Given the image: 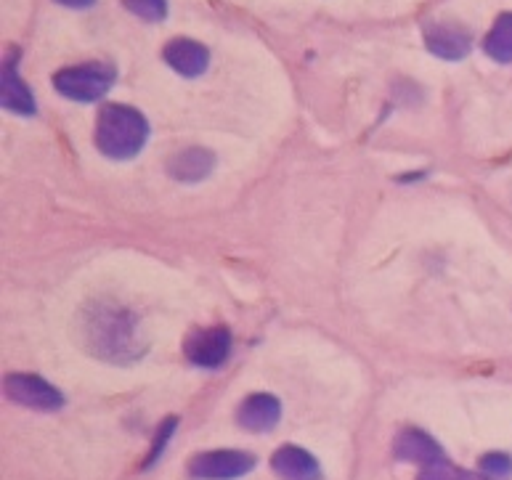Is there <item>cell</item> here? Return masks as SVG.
I'll return each instance as SVG.
<instances>
[{
	"mask_svg": "<svg viewBox=\"0 0 512 480\" xmlns=\"http://www.w3.org/2000/svg\"><path fill=\"white\" fill-rule=\"evenodd\" d=\"M83 329L88 348L112 364H130L146 351L144 340L138 335V321L123 308L96 305L88 313Z\"/></svg>",
	"mask_w": 512,
	"mask_h": 480,
	"instance_id": "cell-1",
	"label": "cell"
},
{
	"mask_svg": "<svg viewBox=\"0 0 512 480\" xmlns=\"http://www.w3.org/2000/svg\"><path fill=\"white\" fill-rule=\"evenodd\" d=\"M149 138V122L133 107L109 104L99 112L96 122V146L109 160H130L144 149Z\"/></svg>",
	"mask_w": 512,
	"mask_h": 480,
	"instance_id": "cell-2",
	"label": "cell"
},
{
	"mask_svg": "<svg viewBox=\"0 0 512 480\" xmlns=\"http://www.w3.org/2000/svg\"><path fill=\"white\" fill-rule=\"evenodd\" d=\"M117 69L104 61H88V64H77V67L59 69L54 75V88L62 93L64 99L80 101V104H91V101L104 99L109 88L115 85Z\"/></svg>",
	"mask_w": 512,
	"mask_h": 480,
	"instance_id": "cell-3",
	"label": "cell"
},
{
	"mask_svg": "<svg viewBox=\"0 0 512 480\" xmlns=\"http://www.w3.org/2000/svg\"><path fill=\"white\" fill-rule=\"evenodd\" d=\"M255 465H258V459L247 451H205L189 462V475L194 480H237L242 475L253 473Z\"/></svg>",
	"mask_w": 512,
	"mask_h": 480,
	"instance_id": "cell-4",
	"label": "cell"
},
{
	"mask_svg": "<svg viewBox=\"0 0 512 480\" xmlns=\"http://www.w3.org/2000/svg\"><path fill=\"white\" fill-rule=\"evenodd\" d=\"M6 396L19 406L35 412H59L64 406V396L38 374H8Z\"/></svg>",
	"mask_w": 512,
	"mask_h": 480,
	"instance_id": "cell-5",
	"label": "cell"
},
{
	"mask_svg": "<svg viewBox=\"0 0 512 480\" xmlns=\"http://www.w3.org/2000/svg\"><path fill=\"white\" fill-rule=\"evenodd\" d=\"M186 359L202 369H218L223 361L229 359L231 335L226 327H210L194 332L184 345Z\"/></svg>",
	"mask_w": 512,
	"mask_h": 480,
	"instance_id": "cell-6",
	"label": "cell"
},
{
	"mask_svg": "<svg viewBox=\"0 0 512 480\" xmlns=\"http://www.w3.org/2000/svg\"><path fill=\"white\" fill-rule=\"evenodd\" d=\"M425 46L433 56L446 61L465 59L473 48V38L465 27L451 22H436L425 27Z\"/></svg>",
	"mask_w": 512,
	"mask_h": 480,
	"instance_id": "cell-7",
	"label": "cell"
},
{
	"mask_svg": "<svg viewBox=\"0 0 512 480\" xmlns=\"http://www.w3.org/2000/svg\"><path fill=\"white\" fill-rule=\"evenodd\" d=\"M393 454L401 462H412V465L428 467L441 462L444 457V449L438 446L436 438H430L428 433H422L417 427H406L401 433L396 435V441H393Z\"/></svg>",
	"mask_w": 512,
	"mask_h": 480,
	"instance_id": "cell-8",
	"label": "cell"
},
{
	"mask_svg": "<svg viewBox=\"0 0 512 480\" xmlns=\"http://www.w3.org/2000/svg\"><path fill=\"white\" fill-rule=\"evenodd\" d=\"M170 69H176L181 77H199L205 75L210 67V51L202 43L189 38L170 40L165 51H162Z\"/></svg>",
	"mask_w": 512,
	"mask_h": 480,
	"instance_id": "cell-9",
	"label": "cell"
},
{
	"mask_svg": "<svg viewBox=\"0 0 512 480\" xmlns=\"http://www.w3.org/2000/svg\"><path fill=\"white\" fill-rule=\"evenodd\" d=\"M237 420L250 433H268L282 420V404H279V398L268 396V393H255L242 401Z\"/></svg>",
	"mask_w": 512,
	"mask_h": 480,
	"instance_id": "cell-10",
	"label": "cell"
},
{
	"mask_svg": "<svg viewBox=\"0 0 512 480\" xmlns=\"http://www.w3.org/2000/svg\"><path fill=\"white\" fill-rule=\"evenodd\" d=\"M271 467L282 480H321V467L314 454L300 446H282L271 457Z\"/></svg>",
	"mask_w": 512,
	"mask_h": 480,
	"instance_id": "cell-11",
	"label": "cell"
},
{
	"mask_svg": "<svg viewBox=\"0 0 512 480\" xmlns=\"http://www.w3.org/2000/svg\"><path fill=\"white\" fill-rule=\"evenodd\" d=\"M215 168V157L213 152H207V149H186V152H178L176 157H170L168 162V173L170 178H176V181H202L213 173Z\"/></svg>",
	"mask_w": 512,
	"mask_h": 480,
	"instance_id": "cell-12",
	"label": "cell"
},
{
	"mask_svg": "<svg viewBox=\"0 0 512 480\" xmlns=\"http://www.w3.org/2000/svg\"><path fill=\"white\" fill-rule=\"evenodd\" d=\"M3 109L24 117L35 115V96L22 77L16 75L14 64H6L3 69Z\"/></svg>",
	"mask_w": 512,
	"mask_h": 480,
	"instance_id": "cell-13",
	"label": "cell"
},
{
	"mask_svg": "<svg viewBox=\"0 0 512 480\" xmlns=\"http://www.w3.org/2000/svg\"><path fill=\"white\" fill-rule=\"evenodd\" d=\"M483 51L489 54V59L499 61V64H510L512 61V11L502 14L494 22L491 32L483 40Z\"/></svg>",
	"mask_w": 512,
	"mask_h": 480,
	"instance_id": "cell-14",
	"label": "cell"
},
{
	"mask_svg": "<svg viewBox=\"0 0 512 480\" xmlns=\"http://www.w3.org/2000/svg\"><path fill=\"white\" fill-rule=\"evenodd\" d=\"M417 480H489L483 473H470V470H462V467H454L451 462L441 459L436 465L422 467V473Z\"/></svg>",
	"mask_w": 512,
	"mask_h": 480,
	"instance_id": "cell-15",
	"label": "cell"
},
{
	"mask_svg": "<svg viewBox=\"0 0 512 480\" xmlns=\"http://www.w3.org/2000/svg\"><path fill=\"white\" fill-rule=\"evenodd\" d=\"M123 6L144 22H162L168 16V0H123Z\"/></svg>",
	"mask_w": 512,
	"mask_h": 480,
	"instance_id": "cell-16",
	"label": "cell"
},
{
	"mask_svg": "<svg viewBox=\"0 0 512 480\" xmlns=\"http://www.w3.org/2000/svg\"><path fill=\"white\" fill-rule=\"evenodd\" d=\"M481 473L486 475L489 480H505L512 475V457L507 454H486L481 459Z\"/></svg>",
	"mask_w": 512,
	"mask_h": 480,
	"instance_id": "cell-17",
	"label": "cell"
},
{
	"mask_svg": "<svg viewBox=\"0 0 512 480\" xmlns=\"http://www.w3.org/2000/svg\"><path fill=\"white\" fill-rule=\"evenodd\" d=\"M178 427V420L176 417H170V420H165V425L160 427V433H157V438H154V446L152 451H149V457H146V470L157 462V459L162 457V451H165V446H168V441L173 438V430Z\"/></svg>",
	"mask_w": 512,
	"mask_h": 480,
	"instance_id": "cell-18",
	"label": "cell"
},
{
	"mask_svg": "<svg viewBox=\"0 0 512 480\" xmlns=\"http://www.w3.org/2000/svg\"><path fill=\"white\" fill-rule=\"evenodd\" d=\"M59 6H67V8H88L93 6L96 0H56Z\"/></svg>",
	"mask_w": 512,
	"mask_h": 480,
	"instance_id": "cell-19",
	"label": "cell"
}]
</instances>
